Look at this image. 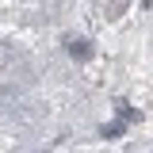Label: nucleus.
Returning <instances> with one entry per match:
<instances>
[{"mask_svg": "<svg viewBox=\"0 0 153 153\" xmlns=\"http://www.w3.org/2000/svg\"><path fill=\"white\" fill-rule=\"evenodd\" d=\"M126 4H130V0H103V12H107V19H119L123 12H126Z\"/></svg>", "mask_w": 153, "mask_h": 153, "instance_id": "f257e3e1", "label": "nucleus"}, {"mask_svg": "<svg viewBox=\"0 0 153 153\" xmlns=\"http://www.w3.org/2000/svg\"><path fill=\"white\" fill-rule=\"evenodd\" d=\"M69 54L73 57H88L92 50H88V42H69Z\"/></svg>", "mask_w": 153, "mask_h": 153, "instance_id": "f03ea898", "label": "nucleus"}]
</instances>
